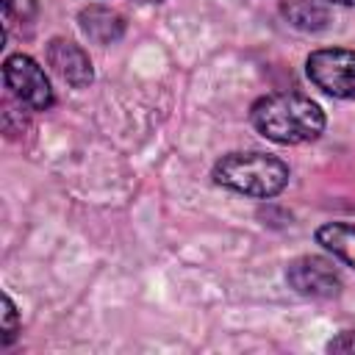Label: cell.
Here are the masks:
<instances>
[{
    "label": "cell",
    "instance_id": "6da1fadb",
    "mask_svg": "<svg viewBox=\"0 0 355 355\" xmlns=\"http://www.w3.org/2000/svg\"><path fill=\"white\" fill-rule=\"evenodd\" d=\"M250 122L266 141L294 147L316 141L324 133L327 116L316 100L300 92H275L252 103Z\"/></svg>",
    "mask_w": 355,
    "mask_h": 355
},
{
    "label": "cell",
    "instance_id": "7a4b0ae2",
    "mask_svg": "<svg viewBox=\"0 0 355 355\" xmlns=\"http://www.w3.org/2000/svg\"><path fill=\"white\" fill-rule=\"evenodd\" d=\"M211 178L216 186L252 197V200H272L277 194H283V189L288 186L291 169L283 158L263 153V150H236V153H225L214 169Z\"/></svg>",
    "mask_w": 355,
    "mask_h": 355
},
{
    "label": "cell",
    "instance_id": "3957f363",
    "mask_svg": "<svg viewBox=\"0 0 355 355\" xmlns=\"http://www.w3.org/2000/svg\"><path fill=\"white\" fill-rule=\"evenodd\" d=\"M3 83L25 111H50L55 105V92L44 67L28 53L6 55Z\"/></svg>",
    "mask_w": 355,
    "mask_h": 355
},
{
    "label": "cell",
    "instance_id": "277c9868",
    "mask_svg": "<svg viewBox=\"0 0 355 355\" xmlns=\"http://www.w3.org/2000/svg\"><path fill=\"white\" fill-rule=\"evenodd\" d=\"M308 80L327 97L355 100V50L347 47H319L305 58Z\"/></svg>",
    "mask_w": 355,
    "mask_h": 355
},
{
    "label": "cell",
    "instance_id": "5b68a950",
    "mask_svg": "<svg viewBox=\"0 0 355 355\" xmlns=\"http://www.w3.org/2000/svg\"><path fill=\"white\" fill-rule=\"evenodd\" d=\"M286 283L291 291L308 300H333L341 294L344 280L333 261L322 255H300L286 263Z\"/></svg>",
    "mask_w": 355,
    "mask_h": 355
},
{
    "label": "cell",
    "instance_id": "8992f818",
    "mask_svg": "<svg viewBox=\"0 0 355 355\" xmlns=\"http://www.w3.org/2000/svg\"><path fill=\"white\" fill-rule=\"evenodd\" d=\"M44 61L72 89H86L94 80V67H92L89 53L72 39L53 36L47 42V47H44Z\"/></svg>",
    "mask_w": 355,
    "mask_h": 355
},
{
    "label": "cell",
    "instance_id": "52a82bcc",
    "mask_svg": "<svg viewBox=\"0 0 355 355\" xmlns=\"http://www.w3.org/2000/svg\"><path fill=\"white\" fill-rule=\"evenodd\" d=\"M78 28L89 42L105 47V44H116L125 36V17L111 6L92 3L78 11Z\"/></svg>",
    "mask_w": 355,
    "mask_h": 355
},
{
    "label": "cell",
    "instance_id": "ba28073f",
    "mask_svg": "<svg viewBox=\"0 0 355 355\" xmlns=\"http://www.w3.org/2000/svg\"><path fill=\"white\" fill-rule=\"evenodd\" d=\"M280 14L291 28L302 33H322L330 25V8L322 0H286Z\"/></svg>",
    "mask_w": 355,
    "mask_h": 355
},
{
    "label": "cell",
    "instance_id": "9c48e42d",
    "mask_svg": "<svg viewBox=\"0 0 355 355\" xmlns=\"http://www.w3.org/2000/svg\"><path fill=\"white\" fill-rule=\"evenodd\" d=\"M313 239L333 258H338L341 263L355 269V225H349V222H324V225L316 227Z\"/></svg>",
    "mask_w": 355,
    "mask_h": 355
},
{
    "label": "cell",
    "instance_id": "30bf717a",
    "mask_svg": "<svg viewBox=\"0 0 355 355\" xmlns=\"http://www.w3.org/2000/svg\"><path fill=\"white\" fill-rule=\"evenodd\" d=\"M39 3L36 0H3V19H6V33L14 22L19 25H31L36 19Z\"/></svg>",
    "mask_w": 355,
    "mask_h": 355
},
{
    "label": "cell",
    "instance_id": "8fae6325",
    "mask_svg": "<svg viewBox=\"0 0 355 355\" xmlns=\"http://www.w3.org/2000/svg\"><path fill=\"white\" fill-rule=\"evenodd\" d=\"M22 322H19V311L14 305V300L8 294H3V319H0V347H8L17 333H19Z\"/></svg>",
    "mask_w": 355,
    "mask_h": 355
},
{
    "label": "cell",
    "instance_id": "7c38bea8",
    "mask_svg": "<svg viewBox=\"0 0 355 355\" xmlns=\"http://www.w3.org/2000/svg\"><path fill=\"white\" fill-rule=\"evenodd\" d=\"M327 352H355V330H344L327 341Z\"/></svg>",
    "mask_w": 355,
    "mask_h": 355
},
{
    "label": "cell",
    "instance_id": "4fadbf2b",
    "mask_svg": "<svg viewBox=\"0 0 355 355\" xmlns=\"http://www.w3.org/2000/svg\"><path fill=\"white\" fill-rule=\"evenodd\" d=\"M322 3H330V6H355V0H322Z\"/></svg>",
    "mask_w": 355,
    "mask_h": 355
},
{
    "label": "cell",
    "instance_id": "5bb4252c",
    "mask_svg": "<svg viewBox=\"0 0 355 355\" xmlns=\"http://www.w3.org/2000/svg\"><path fill=\"white\" fill-rule=\"evenodd\" d=\"M139 3H161V0H139Z\"/></svg>",
    "mask_w": 355,
    "mask_h": 355
}]
</instances>
